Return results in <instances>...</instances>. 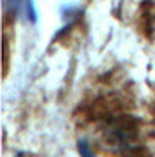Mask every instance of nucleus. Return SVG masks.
Here are the masks:
<instances>
[{
  "instance_id": "f257e3e1",
  "label": "nucleus",
  "mask_w": 155,
  "mask_h": 157,
  "mask_svg": "<svg viewBox=\"0 0 155 157\" xmlns=\"http://www.w3.org/2000/svg\"><path fill=\"white\" fill-rule=\"evenodd\" d=\"M78 147H80V154H82V157H93L91 155V150H89V147L85 141H80L78 143Z\"/></svg>"
}]
</instances>
